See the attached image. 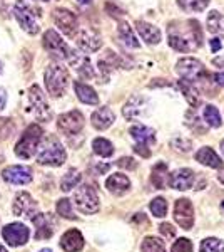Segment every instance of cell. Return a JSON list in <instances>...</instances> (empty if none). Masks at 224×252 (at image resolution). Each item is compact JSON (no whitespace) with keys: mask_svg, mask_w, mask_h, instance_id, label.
I'll return each instance as SVG.
<instances>
[{"mask_svg":"<svg viewBox=\"0 0 224 252\" xmlns=\"http://www.w3.org/2000/svg\"><path fill=\"white\" fill-rule=\"evenodd\" d=\"M35 155H37V161L40 165L47 166H60L64 165V161L67 158V153L64 150L62 143L54 135H47L42 138Z\"/></svg>","mask_w":224,"mask_h":252,"instance_id":"cell-1","label":"cell"},{"mask_svg":"<svg viewBox=\"0 0 224 252\" xmlns=\"http://www.w3.org/2000/svg\"><path fill=\"white\" fill-rule=\"evenodd\" d=\"M44 81H46V88L52 97L64 96L67 91V86H69L67 67L60 63L49 64L46 69V74H44Z\"/></svg>","mask_w":224,"mask_h":252,"instance_id":"cell-2","label":"cell"},{"mask_svg":"<svg viewBox=\"0 0 224 252\" xmlns=\"http://www.w3.org/2000/svg\"><path fill=\"white\" fill-rule=\"evenodd\" d=\"M44 138V131L39 125H30L28 128L24 131V135L20 136V140L15 145V155L22 160H28L35 155L39 148V143Z\"/></svg>","mask_w":224,"mask_h":252,"instance_id":"cell-3","label":"cell"},{"mask_svg":"<svg viewBox=\"0 0 224 252\" xmlns=\"http://www.w3.org/2000/svg\"><path fill=\"white\" fill-rule=\"evenodd\" d=\"M14 15L17 19L19 26L22 27L27 34L35 35L39 32V10L34 9L27 0H17L14 3Z\"/></svg>","mask_w":224,"mask_h":252,"instance_id":"cell-4","label":"cell"},{"mask_svg":"<svg viewBox=\"0 0 224 252\" xmlns=\"http://www.w3.org/2000/svg\"><path fill=\"white\" fill-rule=\"evenodd\" d=\"M176 72L182 79L189 81V83L204 81L207 78V71H206V67L202 66V63H199L198 59H193V58L179 59L176 64Z\"/></svg>","mask_w":224,"mask_h":252,"instance_id":"cell-5","label":"cell"},{"mask_svg":"<svg viewBox=\"0 0 224 252\" xmlns=\"http://www.w3.org/2000/svg\"><path fill=\"white\" fill-rule=\"evenodd\" d=\"M74 202L75 207L82 214H96L99 210V195H97L96 189H92L91 185H82L77 189L74 193Z\"/></svg>","mask_w":224,"mask_h":252,"instance_id":"cell-6","label":"cell"},{"mask_svg":"<svg viewBox=\"0 0 224 252\" xmlns=\"http://www.w3.org/2000/svg\"><path fill=\"white\" fill-rule=\"evenodd\" d=\"M42 44H44V49L49 52V54L52 56V58L59 59V61H64V59H69V56H71V51L72 49L67 46L66 40H64L62 37H60L59 34L50 29L47 31L46 34H44L42 37Z\"/></svg>","mask_w":224,"mask_h":252,"instance_id":"cell-7","label":"cell"},{"mask_svg":"<svg viewBox=\"0 0 224 252\" xmlns=\"http://www.w3.org/2000/svg\"><path fill=\"white\" fill-rule=\"evenodd\" d=\"M28 103H30L34 115L39 121H50L52 120V109L49 106L46 94L42 93L37 84L28 88Z\"/></svg>","mask_w":224,"mask_h":252,"instance_id":"cell-8","label":"cell"},{"mask_svg":"<svg viewBox=\"0 0 224 252\" xmlns=\"http://www.w3.org/2000/svg\"><path fill=\"white\" fill-rule=\"evenodd\" d=\"M150 109V101L149 97L142 96V94H134L127 99V103L122 108V115H124L125 120L129 121H136V120H142Z\"/></svg>","mask_w":224,"mask_h":252,"instance_id":"cell-9","label":"cell"},{"mask_svg":"<svg viewBox=\"0 0 224 252\" xmlns=\"http://www.w3.org/2000/svg\"><path fill=\"white\" fill-rule=\"evenodd\" d=\"M52 17H54V22L59 27V31L62 34H66L67 37H74L77 34V31H79V20H77L74 12L67 9H55Z\"/></svg>","mask_w":224,"mask_h":252,"instance_id":"cell-10","label":"cell"},{"mask_svg":"<svg viewBox=\"0 0 224 252\" xmlns=\"http://www.w3.org/2000/svg\"><path fill=\"white\" fill-rule=\"evenodd\" d=\"M28 235H30V232H28L27 225H24V223H20V222L9 223V225H5L2 229L3 241L12 247H20V246H24V244H27Z\"/></svg>","mask_w":224,"mask_h":252,"instance_id":"cell-11","label":"cell"},{"mask_svg":"<svg viewBox=\"0 0 224 252\" xmlns=\"http://www.w3.org/2000/svg\"><path fill=\"white\" fill-rule=\"evenodd\" d=\"M57 126L62 133L66 135H77L80 133V129L84 128V116L80 111H69V113H64L57 118Z\"/></svg>","mask_w":224,"mask_h":252,"instance_id":"cell-12","label":"cell"},{"mask_svg":"<svg viewBox=\"0 0 224 252\" xmlns=\"http://www.w3.org/2000/svg\"><path fill=\"white\" fill-rule=\"evenodd\" d=\"M2 178L10 185H27L32 182V168L25 165H12L3 168Z\"/></svg>","mask_w":224,"mask_h":252,"instance_id":"cell-13","label":"cell"},{"mask_svg":"<svg viewBox=\"0 0 224 252\" xmlns=\"http://www.w3.org/2000/svg\"><path fill=\"white\" fill-rule=\"evenodd\" d=\"M174 220L184 230L193 229L194 225V209L187 198H179L174 205Z\"/></svg>","mask_w":224,"mask_h":252,"instance_id":"cell-14","label":"cell"},{"mask_svg":"<svg viewBox=\"0 0 224 252\" xmlns=\"http://www.w3.org/2000/svg\"><path fill=\"white\" fill-rule=\"evenodd\" d=\"M12 210L17 217H28L32 219L39 210V205L37 202L32 198L30 193L27 192H20L15 195V200H14V205H12Z\"/></svg>","mask_w":224,"mask_h":252,"instance_id":"cell-15","label":"cell"},{"mask_svg":"<svg viewBox=\"0 0 224 252\" xmlns=\"http://www.w3.org/2000/svg\"><path fill=\"white\" fill-rule=\"evenodd\" d=\"M196 180H198V173L189 168L176 170L174 173L169 175V185L173 187L174 190H189V189H193V187H196V190H198Z\"/></svg>","mask_w":224,"mask_h":252,"instance_id":"cell-16","label":"cell"},{"mask_svg":"<svg viewBox=\"0 0 224 252\" xmlns=\"http://www.w3.org/2000/svg\"><path fill=\"white\" fill-rule=\"evenodd\" d=\"M32 222L35 225V239H50L52 234L55 232V220L52 214H35L32 217Z\"/></svg>","mask_w":224,"mask_h":252,"instance_id":"cell-17","label":"cell"},{"mask_svg":"<svg viewBox=\"0 0 224 252\" xmlns=\"http://www.w3.org/2000/svg\"><path fill=\"white\" fill-rule=\"evenodd\" d=\"M69 64L77 71V74L84 79H91L94 78V67L91 64V59L80 51H71V56H69Z\"/></svg>","mask_w":224,"mask_h":252,"instance_id":"cell-18","label":"cell"},{"mask_svg":"<svg viewBox=\"0 0 224 252\" xmlns=\"http://www.w3.org/2000/svg\"><path fill=\"white\" fill-rule=\"evenodd\" d=\"M77 46L84 52H96L102 47V39H100V35L97 32L84 29L77 35Z\"/></svg>","mask_w":224,"mask_h":252,"instance_id":"cell-19","label":"cell"},{"mask_svg":"<svg viewBox=\"0 0 224 252\" xmlns=\"http://www.w3.org/2000/svg\"><path fill=\"white\" fill-rule=\"evenodd\" d=\"M169 46L174 51L179 52H191L194 49L201 46V39L194 37V35H179V34H171L169 35Z\"/></svg>","mask_w":224,"mask_h":252,"instance_id":"cell-20","label":"cell"},{"mask_svg":"<svg viewBox=\"0 0 224 252\" xmlns=\"http://www.w3.org/2000/svg\"><path fill=\"white\" fill-rule=\"evenodd\" d=\"M91 120H92L94 128L99 129V131H104L109 126H112V123L116 121V115H114V111L111 108L104 106V108L96 109V111L92 113Z\"/></svg>","mask_w":224,"mask_h":252,"instance_id":"cell-21","label":"cell"},{"mask_svg":"<svg viewBox=\"0 0 224 252\" xmlns=\"http://www.w3.org/2000/svg\"><path fill=\"white\" fill-rule=\"evenodd\" d=\"M60 247L66 252H79L82 251L84 247V237L82 234L77 229H71L67 230L66 234L60 237Z\"/></svg>","mask_w":224,"mask_h":252,"instance_id":"cell-22","label":"cell"},{"mask_svg":"<svg viewBox=\"0 0 224 252\" xmlns=\"http://www.w3.org/2000/svg\"><path fill=\"white\" fill-rule=\"evenodd\" d=\"M105 189L114 195H124L131 189V180L124 173H112L105 180Z\"/></svg>","mask_w":224,"mask_h":252,"instance_id":"cell-23","label":"cell"},{"mask_svg":"<svg viewBox=\"0 0 224 252\" xmlns=\"http://www.w3.org/2000/svg\"><path fill=\"white\" fill-rule=\"evenodd\" d=\"M136 29L139 32V35L142 37V40H146L150 46H156V44L161 42V31L157 29L156 26L149 22H144V20H137L136 22Z\"/></svg>","mask_w":224,"mask_h":252,"instance_id":"cell-24","label":"cell"},{"mask_svg":"<svg viewBox=\"0 0 224 252\" xmlns=\"http://www.w3.org/2000/svg\"><path fill=\"white\" fill-rule=\"evenodd\" d=\"M196 160L199 163L211 166V168H216V170H223V166H224L223 160L219 158V155L211 148V146H204V148L199 150L196 153Z\"/></svg>","mask_w":224,"mask_h":252,"instance_id":"cell-25","label":"cell"},{"mask_svg":"<svg viewBox=\"0 0 224 252\" xmlns=\"http://www.w3.org/2000/svg\"><path fill=\"white\" fill-rule=\"evenodd\" d=\"M74 89H75V94H77V97H79L80 103L91 104V106L99 104V96H97V93L94 91V88H91L89 84L80 83V81H75Z\"/></svg>","mask_w":224,"mask_h":252,"instance_id":"cell-26","label":"cell"},{"mask_svg":"<svg viewBox=\"0 0 224 252\" xmlns=\"http://www.w3.org/2000/svg\"><path fill=\"white\" fill-rule=\"evenodd\" d=\"M129 133H131V136L141 145H150L156 141V131H154L152 128H149V126L136 125L129 129Z\"/></svg>","mask_w":224,"mask_h":252,"instance_id":"cell-27","label":"cell"},{"mask_svg":"<svg viewBox=\"0 0 224 252\" xmlns=\"http://www.w3.org/2000/svg\"><path fill=\"white\" fill-rule=\"evenodd\" d=\"M177 86H179V89H181L182 93H184L187 103H189L193 108H198L199 103H201V94H199L198 89L193 86V83L182 79V81H179V83H177Z\"/></svg>","mask_w":224,"mask_h":252,"instance_id":"cell-28","label":"cell"},{"mask_svg":"<svg viewBox=\"0 0 224 252\" xmlns=\"http://www.w3.org/2000/svg\"><path fill=\"white\" fill-rule=\"evenodd\" d=\"M119 37L127 47H131V49H139L141 47V44H139V40H137L136 34H134L132 27L129 26L127 22L119 24Z\"/></svg>","mask_w":224,"mask_h":252,"instance_id":"cell-29","label":"cell"},{"mask_svg":"<svg viewBox=\"0 0 224 252\" xmlns=\"http://www.w3.org/2000/svg\"><path fill=\"white\" fill-rule=\"evenodd\" d=\"M80 180H82V175L77 168H71L67 170V173L62 177V180H60V190L62 192H71L72 189H75L77 185L80 184Z\"/></svg>","mask_w":224,"mask_h":252,"instance_id":"cell-30","label":"cell"},{"mask_svg":"<svg viewBox=\"0 0 224 252\" xmlns=\"http://www.w3.org/2000/svg\"><path fill=\"white\" fill-rule=\"evenodd\" d=\"M152 184L156 189H164L169 184V177H168V165L166 163H157L152 168V177H150Z\"/></svg>","mask_w":224,"mask_h":252,"instance_id":"cell-31","label":"cell"},{"mask_svg":"<svg viewBox=\"0 0 224 252\" xmlns=\"http://www.w3.org/2000/svg\"><path fill=\"white\" fill-rule=\"evenodd\" d=\"M92 150L96 155L109 158V157H112V153H114V145L109 140H105V138H96V140L92 141Z\"/></svg>","mask_w":224,"mask_h":252,"instance_id":"cell-32","label":"cell"},{"mask_svg":"<svg viewBox=\"0 0 224 252\" xmlns=\"http://www.w3.org/2000/svg\"><path fill=\"white\" fill-rule=\"evenodd\" d=\"M207 31L213 32V34H218V32H224V17L223 14H219L218 10H213L209 12L207 15Z\"/></svg>","mask_w":224,"mask_h":252,"instance_id":"cell-33","label":"cell"},{"mask_svg":"<svg viewBox=\"0 0 224 252\" xmlns=\"http://www.w3.org/2000/svg\"><path fill=\"white\" fill-rule=\"evenodd\" d=\"M177 5L186 12H202L209 5V0H177Z\"/></svg>","mask_w":224,"mask_h":252,"instance_id":"cell-34","label":"cell"},{"mask_svg":"<svg viewBox=\"0 0 224 252\" xmlns=\"http://www.w3.org/2000/svg\"><path fill=\"white\" fill-rule=\"evenodd\" d=\"M141 252H166V246L157 237H146L141 246Z\"/></svg>","mask_w":224,"mask_h":252,"instance_id":"cell-35","label":"cell"},{"mask_svg":"<svg viewBox=\"0 0 224 252\" xmlns=\"http://www.w3.org/2000/svg\"><path fill=\"white\" fill-rule=\"evenodd\" d=\"M204 120H206V123L209 126H213V128H219V126L223 125L221 115H219V111L216 109V106H213V104H209V106L204 108Z\"/></svg>","mask_w":224,"mask_h":252,"instance_id":"cell-36","label":"cell"},{"mask_svg":"<svg viewBox=\"0 0 224 252\" xmlns=\"http://www.w3.org/2000/svg\"><path fill=\"white\" fill-rule=\"evenodd\" d=\"M149 209H150V212H152L154 217L162 219V217H166V214H168V202H166L162 197H157L150 202Z\"/></svg>","mask_w":224,"mask_h":252,"instance_id":"cell-37","label":"cell"},{"mask_svg":"<svg viewBox=\"0 0 224 252\" xmlns=\"http://www.w3.org/2000/svg\"><path fill=\"white\" fill-rule=\"evenodd\" d=\"M57 214L64 219H71V220H75L77 215H74V210H72V204L69 198H60L57 202Z\"/></svg>","mask_w":224,"mask_h":252,"instance_id":"cell-38","label":"cell"},{"mask_svg":"<svg viewBox=\"0 0 224 252\" xmlns=\"http://www.w3.org/2000/svg\"><path fill=\"white\" fill-rule=\"evenodd\" d=\"M201 252H224V241L209 237L201 242Z\"/></svg>","mask_w":224,"mask_h":252,"instance_id":"cell-39","label":"cell"},{"mask_svg":"<svg viewBox=\"0 0 224 252\" xmlns=\"http://www.w3.org/2000/svg\"><path fill=\"white\" fill-rule=\"evenodd\" d=\"M193 242L189 241V239L186 237H181L177 239L176 242L173 244V247H171V252H193Z\"/></svg>","mask_w":224,"mask_h":252,"instance_id":"cell-40","label":"cell"},{"mask_svg":"<svg viewBox=\"0 0 224 252\" xmlns=\"http://www.w3.org/2000/svg\"><path fill=\"white\" fill-rule=\"evenodd\" d=\"M116 165L119 166V168H125V170H134L136 168V161H134V158L131 157H122L119 160L116 161Z\"/></svg>","mask_w":224,"mask_h":252,"instance_id":"cell-41","label":"cell"},{"mask_svg":"<svg viewBox=\"0 0 224 252\" xmlns=\"http://www.w3.org/2000/svg\"><path fill=\"white\" fill-rule=\"evenodd\" d=\"M171 145H173L176 150H181V152H184V153L191 150V141L184 140V138H174Z\"/></svg>","mask_w":224,"mask_h":252,"instance_id":"cell-42","label":"cell"},{"mask_svg":"<svg viewBox=\"0 0 224 252\" xmlns=\"http://www.w3.org/2000/svg\"><path fill=\"white\" fill-rule=\"evenodd\" d=\"M159 230H161V234L166 235V237H174V235H176V229H174L171 223H161Z\"/></svg>","mask_w":224,"mask_h":252,"instance_id":"cell-43","label":"cell"},{"mask_svg":"<svg viewBox=\"0 0 224 252\" xmlns=\"http://www.w3.org/2000/svg\"><path fill=\"white\" fill-rule=\"evenodd\" d=\"M134 152H136L137 155L144 157V158H148L150 155V152L148 150V145H141V143H137L136 146H134Z\"/></svg>","mask_w":224,"mask_h":252,"instance_id":"cell-44","label":"cell"},{"mask_svg":"<svg viewBox=\"0 0 224 252\" xmlns=\"http://www.w3.org/2000/svg\"><path fill=\"white\" fill-rule=\"evenodd\" d=\"M5 104H7V91L0 86V111L5 108Z\"/></svg>","mask_w":224,"mask_h":252,"instance_id":"cell-45","label":"cell"},{"mask_svg":"<svg viewBox=\"0 0 224 252\" xmlns=\"http://www.w3.org/2000/svg\"><path fill=\"white\" fill-rule=\"evenodd\" d=\"M223 47V42L219 39H211V49L216 52V51H219V49Z\"/></svg>","mask_w":224,"mask_h":252,"instance_id":"cell-46","label":"cell"},{"mask_svg":"<svg viewBox=\"0 0 224 252\" xmlns=\"http://www.w3.org/2000/svg\"><path fill=\"white\" fill-rule=\"evenodd\" d=\"M214 81L219 84V86L224 88V72H218V74H214Z\"/></svg>","mask_w":224,"mask_h":252,"instance_id":"cell-47","label":"cell"},{"mask_svg":"<svg viewBox=\"0 0 224 252\" xmlns=\"http://www.w3.org/2000/svg\"><path fill=\"white\" fill-rule=\"evenodd\" d=\"M216 66H224V59H214Z\"/></svg>","mask_w":224,"mask_h":252,"instance_id":"cell-48","label":"cell"},{"mask_svg":"<svg viewBox=\"0 0 224 252\" xmlns=\"http://www.w3.org/2000/svg\"><path fill=\"white\" fill-rule=\"evenodd\" d=\"M77 2H79L80 5H87V3H91L92 0H77Z\"/></svg>","mask_w":224,"mask_h":252,"instance_id":"cell-49","label":"cell"},{"mask_svg":"<svg viewBox=\"0 0 224 252\" xmlns=\"http://www.w3.org/2000/svg\"><path fill=\"white\" fill-rule=\"evenodd\" d=\"M218 180H219V182H221V184L224 185V172L218 175Z\"/></svg>","mask_w":224,"mask_h":252,"instance_id":"cell-50","label":"cell"},{"mask_svg":"<svg viewBox=\"0 0 224 252\" xmlns=\"http://www.w3.org/2000/svg\"><path fill=\"white\" fill-rule=\"evenodd\" d=\"M0 252H7V249L3 246H0Z\"/></svg>","mask_w":224,"mask_h":252,"instance_id":"cell-51","label":"cell"},{"mask_svg":"<svg viewBox=\"0 0 224 252\" xmlns=\"http://www.w3.org/2000/svg\"><path fill=\"white\" fill-rule=\"evenodd\" d=\"M39 252H52L50 249H42V251H39Z\"/></svg>","mask_w":224,"mask_h":252,"instance_id":"cell-52","label":"cell"},{"mask_svg":"<svg viewBox=\"0 0 224 252\" xmlns=\"http://www.w3.org/2000/svg\"><path fill=\"white\" fill-rule=\"evenodd\" d=\"M221 150H223V153H224V141H223V143H221Z\"/></svg>","mask_w":224,"mask_h":252,"instance_id":"cell-53","label":"cell"},{"mask_svg":"<svg viewBox=\"0 0 224 252\" xmlns=\"http://www.w3.org/2000/svg\"><path fill=\"white\" fill-rule=\"evenodd\" d=\"M0 72H2V64H0Z\"/></svg>","mask_w":224,"mask_h":252,"instance_id":"cell-54","label":"cell"},{"mask_svg":"<svg viewBox=\"0 0 224 252\" xmlns=\"http://www.w3.org/2000/svg\"><path fill=\"white\" fill-rule=\"evenodd\" d=\"M223 207H224V202H223Z\"/></svg>","mask_w":224,"mask_h":252,"instance_id":"cell-55","label":"cell"},{"mask_svg":"<svg viewBox=\"0 0 224 252\" xmlns=\"http://www.w3.org/2000/svg\"><path fill=\"white\" fill-rule=\"evenodd\" d=\"M44 2H47V0H44Z\"/></svg>","mask_w":224,"mask_h":252,"instance_id":"cell-56","label":"cell"}]
</instances>
